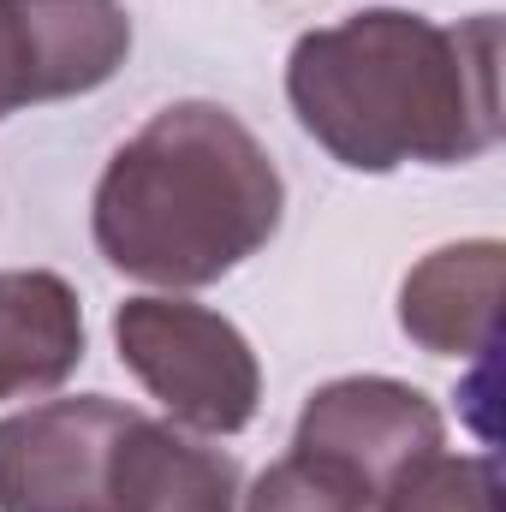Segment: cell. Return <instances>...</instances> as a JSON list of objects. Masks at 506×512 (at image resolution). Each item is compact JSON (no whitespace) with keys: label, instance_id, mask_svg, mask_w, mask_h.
I'll return each mask as SVG.
<instances>
[{"label":"cell","instance_id":"6da1fadb","mask_svg":"<svg viewBox=\"0 0 506 512\" xmlns=\"http://www.w3.org/2000/svg\"><path fill=\"white\" fill-rule=\"evenodd\" d=\"M286 102L340 167H465L501 143V18L435 24L370 6L304 30L286 60Z\"/></svg>","mask_w":506,"mask_h":512},{"label":"cell","instance_id":"7a4b0ae2","mask_svg":"<svg viewBox=\"0 0 506 512\" xmlns=\"http://www.w3.org/2000/svg\"><path fill=\"white\" fill-rule=\"evenodd\" d=\"M286 215V179L221 102H173L114 149L90 233L120 274L191 292L251 262Z\"/></svg>","mask_w":506,"mask_h":512},{"label":"cell","instance_id":"3957f363","mask_svg":"<svg viewBox=\"0 0 506 512\" xmlns=\"http://www.w3.org/2000/svg\"><path fill=\"white\" fill-rule=\"evenodd\" d=\"M114 346L149 399L191 435H239L262 405V364L251 340L191 298H126L114 310Z\"/></svg>","mask_w":506,"mask_h":512},{"label":"cell","instance_id":"277c9868","mask_svg":"<svg viewBox=\"0 0 506 512\" xmlns=\"http://www.w3.org/2000/svg\"><path fill=\"white\" fill-rule=\"evenodd\" d=\"M131 405L42 399L0 417V512H108V453Z\"/></svg>","mask_w":506,"mask_h":512},{"label":"cell","instance_id":"5b68a950","mask_svg":"<svg viewBox=\"0 0 506 512\" xmlns=\"http://www.w3.org/2000/svg\"><path fill=\"white\" fill-rule=\"evenodd\" d=\"M126 54L120 0H0V120L102 90Z\"/></svg>","mask_w":506,"mask_h":512},{"label":"cell","instance_id":"8992f818","mask_svg":"<svg viewBox=\"0 0 506 512\" xmlns=\"http://www.w3.org/2000/svg\"><path fill=\"white\" fill-rule=\"evenodd\" d=\"M441 441H447V423L435 399L393 376H340V382L316 387L292 429L298 453H316L352 471L376 501L405 465H417Z\"/></svg>","mask_w":506,"mask_h":512},{"label":"cell","instance_id":"52a82bcc","mask_svg":"<svg viewBox=\"0 0 506 512\" xmlns=\"http://www.w3.org/2000/svg\"><path fill=\"white\" fill-rule=\"evenodd\" d=\"M108 512H239V465L173 417L131 405L108 453Z\"/></svg>","mask_w":506,"mask_h":512},{"label":"cell","instance_id":"ba28073f","mask_svg":"<svg viewBox=\"0 0 506 512\" xmlns=\"http://www.w3.org/2000/svg\"><path fill=\"white\" fill-rule=\"evenodd\" d=\"M501 239L429 251L399 286V328L435 358H489L501 328Z\"/></svg>","mask_w":506,"mask_h":512},{"label":"cell","instance_id":"9c48e42d","mask_svg":"<svg viewBox=\"0 0 506 512\" xmlns=\"http://www.w3.org/2000/svg\"><path fill=\"white\" fill-rule=\"evenodd\" d=\"M84 364V304L54 268H0V399H42Z\"/></svg>","mask_w":506,"mask_h":512},{"label":"cell","instance_id":"30bf717a","mask_svg":"<svg viewBox=\"0 0 506 512\" xmlns=\"http://www.w3.org/2000/svg\"><path fill=\"white\" fill-rule=\"evenodd\" d=\"M376 512H501V471L489 453H423L405 465Z\"/></svg>","mask_w":506,"mask_h":512},{"label":"cell","instance_id":"8fae6325","mask_svg":"<svg viewBox=\"0 0 506 512\" xmlns=\"http://www.w3.org/2000/svg\"><path fill=\"white\" fill-rule=\"evenodd\" d=\"M239 512H376V495L352 471L292 447L256 477L251 495H239Z\"/></svg>","mask_w":506,"mask_h":512}]
</instances>
